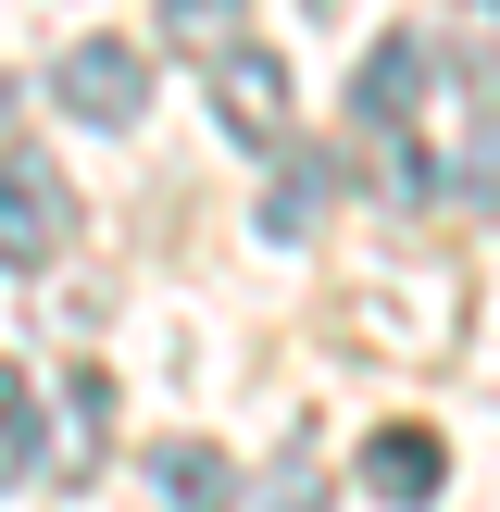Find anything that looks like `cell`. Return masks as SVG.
Instances as JSON below:
<instances>
[{"label":"cell","instance_id":"277c9868","mask_svg":"<svg viewBox=\"0 0 500 512\" xmlns=\"http://www.w3.org/2000/svg\"><path fill=\"white\" fill-rule=\"evenodd\" d=\"M425 75H438V50L400 25V38H375L363 50V75H350V138H413V113H425Z\"/></svg>","mask_w":500,"mask_h":512},{"label":"cell","instance_id":"30bf717a","mask_svg":"<svg viewBox=\"0 0 500 512\" xmlns=\"http://www.w3.org/2000/svg\"><path fill=\"white\" fill-rule=\"evenodd\" d=\"M150 488L188 500V512H213V500H238V463H225V450H200V438H150Z\"/></svg>","mask_w":500,"mask_h":512},{"label":"cell","instance_id":"ba28073f","mask_svg":"<svg viewBox=\"0 0 500 512\" xmlns=\"http://www.w3.org/2000/svg\"><path fill=\"white\" fill-rule=\"evenodd\" d=\"M325 200H338V163H313V150H288V163H275V188H263V238H275V250L325 238Z\"/></svg>","mask_w":500,"mask_h":512},{"label":"cell","instance_id":"7c38bea8","mask_svg":"<svg viewBox=\"0 0 500 512\" xmlns=\"http://www.w3.org/2000/svg\"><path fill=\"white\" fill-rule=\"evenodd\" d=\"M450 75L500 88V0H450Z\"/></svg>","mask_w":500,"mask_h":512},{"label":"cell","instance_id":"6da1fadb","mask_svg":"<svg viewBox=\"0 0 500 512\" xmlns=\"http://www.w3.org/2000/svg\"><path fill=\"white\" fill-rule=\"evenodd\" d=\"M350 338L363 350H388V363H438L450 338H463V275L450 263H425V250H388V263H363L350 275Z\"/></svg>","mask_w":500,"mask_h":512},{"label":"cell","instance_id":"8fae6325","mask_svg":"<svg viewBox=\"0 0 500 512\" xmlns=\"http://www.w3.org/2000/svg\"><path fill=\"white\" fill-rule=\"evenodd\" d=\"M0 488H38V388L0 363Z\"/></svg>","mask_w":500,"mask_h":512},{"label":"cell","instance_id":"8992f818","mask_svg":"<svg viewBox=\"0 0 500 512\" xmlns=\"http://www.w3.org/2000/svg\"><path fill=\"white\" fill-rule=\"evenodd\" d=\"M213 113H225V138H250V150H288V63L238 38V50L213 63Z\"/></svg>","mask_w":500,"mask_h":512},{"label":"cell","instance_id":"9c48e42d","mask_svg":"<svg viewBox=\"0 0 500 512\" xmlns=\"http://www.w3.org/2000/svg\"><path fill=\"white\" fill-rule=\"evenodd\" d=\"M150 38L188 50V63H225V50L250 38V0H150Z\"/></svg>","mask_w":500,"mask_h":512},{"label":"cell","instance_id":"52a82bcc","mask_svg":"<svg viewBox=\"0 0 500 512\" xmlns=\"http://www.w3.org/2000/svg\"><path fill=\"white\" fill-rule=\"evenodd\" d=\"M350 488H363V500H438V488H450L438 425H375V438L350 450Z\"/></svg>","mask_w":500,"mask_h":512},{"label":"cell","instance_id":"7a4b0ae2","mask_svg":"<svg viewBox=\"0 0 500 512\" xmlns=\"http://www.w3.org/2000/svg\"><path fill=\"white\" fill-rule=\"evenodd\" d=\"M63 250H75V175L50 150H0V263L50 275Z\"/></svg>","mask_w":500,"mask_h":512},{"label":"cell","instance_id":"5b68a950","mask_svg":"<svg viewBox=\"0 0 500 512\" xmlns=\"http://www.w3.org/2000/svg\"><path fill=\"white\" fill-rule=\"evenodd\" d=\"M50 100H63L75 125H100V138H113V125H138V100H150V63L125 38H75L63 63H50Z\"/></svg>","mask_w":500,"mask_h":512},{"label":"cell","instance_id":"3957f363","mask_svg":"<svg viewBox=\"0 0 500 512\" xmlns=\"http://www.w3.org/2000/svg\"><path fill=\"white\" fill-rule=\"evenodd\" d=\"M100 450H113V375L75 363L63 388H50V413H38V488H88Z\"/></svg>","mask_w":500,"mask_h":512}]
</instances>
